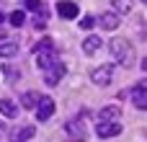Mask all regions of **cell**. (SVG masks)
Listing matches in <instances>:
<instances>
[{
  "mask_svg": "<svg viewBox=\"0 0 147 142\" xmlns=\"http://www.w3.org/2000/svg\"><path fill=\"white\" fill-rule=\"evenodd\" d=\"M34 57H36V65H39L41 70H47L52 62H57V49H54V44H52L49 39H41V41L34 47Z\"/></svg>",
  "mask_w": 147,
  "mask_h": 142,
  "instance_id": "6da1fadb",
  "label": "cell"
},
{
  "mask_svg": "<svg viewBox=\"0 0 147 142\" xmlns=\"http://www.w3.org/2000/svg\"><path fill=\"white\" fill-rule=\"evenodd\" d=\"M109 49H111V57H114L119 65L132 67V62H134V49H132L124 39H114V41L109 44Z\"/></svg>",
  "mask_w": 147,
  "mask_h": 142,
  "instance_id": "7a4b0ae2",
  "label": "cell"
},
{
  "mask_svg": "<svg viewBox=\"0 0 147 142\" xmlns=\"http://www.w3.org/2000/svg\"><path fill=\"white\" fill-rule=\"evenodd\" d=\"M65 135L70 137V140H85L88 137V114L83 111V114H78L75 119H70V122H65Z\"/></svg>",
  "mask_w": 147,
  "mask_h": 142,
  "instance_id": "3957f363",
  "label": "cell"
},
{
  "mask_svg": "<svg viewBox=\"0 0 147 142\" xmlns=\"http://www.w3.org/2000/svg\"><path fill=\"white\" fill-rule=\"evenodd\" d=\"M65 72H67V65H62V62L57 60V62H52V65L44 70V83H47V85H57V83L65 78Z\"/></svg>",
  "mask_w": 147,
  "mask_h": 142,
  "instance_id": "277c9868",
  "label": "cell"
},
{
  "mask_svg": "<svg viewBox=\"0 0 147 142\" xmlns=\"http://www.w3.org/2000/svg\"><path fill=\"white\" fill-rule=\"evenodd\" d=\"M111 78H114V67L111 65H101V67H93L90 70V80L96 85H109Z\"/></svg>",
  "mask_w": 147,
  "mask_h": 142,
  "instance_id": "5b68a950",
  "label": "cell"
},
{
  "mask_svg": "<svg viewBox=\"0 0 147 142\" xmlns=\"http://www.w3.org/2000/svg\"><path fill=\"white\" fill-rule=\"evenodd\" d=\"M129 98H132V103H134L140 111H142V109H147V88H145V83H137V85L132 88Z\"/></svg>",
  "mask_w": 147,
  "mask_h": 142,
  "instance_id": "8992f818",
  "label": "cell"
},
{
  "mask_svg": "<svg viewBox=\"0 0 147 142\" xmlns=\"http://www.w3.org/2000/svg\"><path fill=\"white\" fill-rule=\"evenodd\" d=\"M96 135L98 137H116V135H121V124L119 122H101L98 127H96Z\"/></svg>",
  "mask_w": 147,
  "mask_h": 142,
  "instance_id": "52a82bcc",
  "label": "cell"
},
{
  "mask_svg": "<svg viewBox=\"0 0 147 142\" xmlns=\"http://www.w3.org/2000/svg\"><path fill=\"white\" fill-rule=\"evenodd\" d=\"M52 114H54V101L52 98H41L36 103V119L39 122H47V119H52Z\"/></svg>",
  "mask_w": 147,
  "mask_h": 142,
  "instance_id": "ba28073f",
  "label": "cell"
},
{
  "mask_svg": "<svg viewBox=\"0 0 147 142\" xmlns=\"http://www.w3.org/2000/svg\"><path fill=\"white\" fill-rule=\"evenodd\" d=\"M0 114H3L5 119H16L21 111H18V106H16L10 98H0Z\"/></svg>",
  "mask_w": 147,
  "mask_h": 142,
  "instance_id": "9c48e42d",
  "label": "cell"
},
{
  "mask_svg": "<svg viewBox=\"0 0 147 142\" xmlns=\"http://www.w3.org/2000/svg\"><path fill=\"white\" fill-rule=\"evenodd\" d=\"M57 13H59L62 18H75V16H78V5H75V3H70V0L57 3Z\"/></svg>",
  "mask_w": 147,
  "mask_h": 142,
  "instance_id": "30bf717a",
  "label": "cell"
},
{
  "mask_svg": "<svg viewBox=\"0 0 147 142\" xmlns=\"http://www.w3.org/2000/svg\"><path fill=\"white\" fill-rule=\"evenodd\" d=\"M101 44H103V41H101L98 36H88V39L83 41V52H85V54H96V52L101 49Z\"/></svg>",
  "mask_w": 147,
  "mask_h": 142,
  "instance_id": "8fae6325",
  "label": "cell"
},
{
  "mask_svg": "<svg viewBox=\"0 0 147 142\" xmlns=\"http://www.w3.org/2000/svg\"><path fill=\"white\" fill-rule=\"evenodd\" d=\"M98 21H101V26H103V28H109V31H114V28L119 26V18H116L114 13H103Z\"/></svg>",
  "mask_w": 147,
  "mask_h": 142,
  "instance_id": "7c38bea8",
  "label": "cell"
},
{
  "mask_svg": "<svg viewBox=\"0 0 147 142\" xmlns=\"http://www.w3.org/2000/svg\"><path fill=\"white\" fill-rule=\"evenodd\" d=\"M39 101H41V96H39V93H34V91H28V93H23V96H21V103H23L26 109H34Z\"/></svg>",
  "mask_w": 147,
  "mask_h": 142,
  "instance_id": "4fadbf2b",
  "label": "cell"
},
{
  "mask_svg": "<svg viewBox=\"0 0 147 142\" xmlns=\"http://www.w3.org/2000/svg\"><path fill=\"white\" fill-rule=\"evenodd\" d=\"M119 109L116 106H109V109H101V122H116L119 119Z\"/></svg>",
  "mask_w": 147,
  "mask_h": 142,
  "instance_id": "5bb4252c",
  "label": "cell"
},
{
  "mask_svg": "<svg viewBox=\"0 0 147 142\" xmlns=\"http://www.w3.org/2000/svg\"><path fill=\"white\" fill-rule=\"evenodd\" d=\"M16 52H18L16 41H0V57H13Z\"/></svg>",
  "mask_w": 147,
  "mask_h": 142,
  "instance_id": "9a60e30c",
  "label": "cell"
},
{
  "mask_svg": "<svg viewBox=\"0 0 147 142\" xmlns=\"http://www.w3.org/2000/svg\"><path fill=\"white\" fill-rule=\"evenodd\" d=\"M31 137H34V127H21V129H16V135H13V140H16V142L31 140Z\"/></svg>",
  "mask_w": 147,
  "mask_h": 142,
  "instance_id": "2e32d148",
  "label": "cell"
},
{
  "mask_svg": "<svg viewBox=\"0 0 147 142\" xmlns=\"http://www.w3.org/2000/svg\"><path fill=\"white\" fill-rule=\"evenodd\" d=\"M116 13H129L132 10V0H111Z\"/></svg>",
  "mask_w": 147,
  "mask_h": 142,
  "instance_id": "e0dca14e",
  "label": "cell"
},
{
  "mask_svg": "<svg viewBox=\"0 0 147 142\" xmlns=\"http://www.w3.org/2000/svg\"><path fill=\"white\" fill-rule=\"evenodd\" d=\"M8 21H10L13 26H23V23H26V13H23V10H13Z\"/></svg>",
  "mask_w": 147,
  "mask_h": 142,
  "instance_id": "ac0fdd59",
  "label": "cell"
},
{
  "mask_svg": "<svg viewBox=\"0 0 147 142\" xmlns=\"http://www.w3.org/2000/svg\"><path fill=\"white\" fill-rule=\"evenodd\" d=\"M80 26H83V28L88 31V28H93V26H96V18H93V16H85V18L80 21Z\"/></svg>",
  "mask_w": 147,
  "mask_h": 142,
  "instance_id": "d6986e66",
  "label": "cell"
},
{
  "mask_svg": "<svg viewBox=\"0 0 147 142\" xmlns=\"http://www.w3.org/2000/svg\"><path fill=\"white\" fill-rule=\"evenodd\" d=\"M26 8L28 10H41V0H26Z\"/></svg>",
  "mask_w": 147,
  "mask_h": 142,
  "instance_id": "ffe728a7",
  "label": "cell"
},
{
  "mask_svg": "<svg viewBox=\"0 0 147 142\" xmlns=\"http://www.w3.org/2000/svg\"><path fill=\"white\" fill-rule=\"evenodd\" d=\"M3 21H5V16H3V13H0V23H3Z\"/></svg>",
  "mask_w": 147,
  "mask_h": 142,
  "instance_id": "44dd1931",
  "label": "cell"
},
{
  "mask_svg": "<svg viewBox=\"0 0 147 142\" xmlns=\"http://www.w3.org/2000/svg\"><path fill=\"white\" fill-rule=\"evenodd\" d=\"M0 137H3V124H0Z\"/></svg>",
  "mask_w": 147,
  "mask_h": 142,
  "instance_id": "7402d4cb",
  "label": "cell"
}]
</instances>
